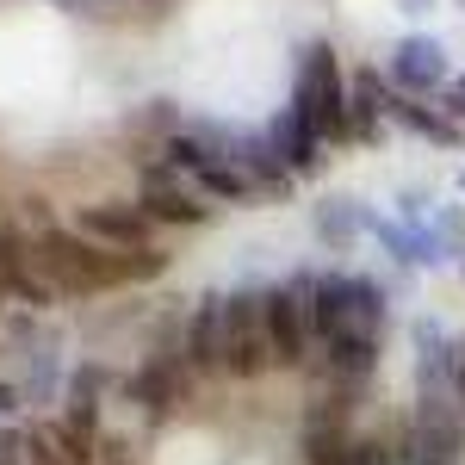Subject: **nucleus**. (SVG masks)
Listing matches in <instances>:
<instances>
[{"mask_svg":"<svg viewBox=\"0 0 465 465\" xmlns=\"http://www.w3.org/2000/svg\"><path fill=\"white\" fill-rule=\"evenodd\" d=\"M447 391H453V403H460V416H465V354L460 348H447Z\"/></svg>","mask_w":465,"mask_h":465,"instance_id":"obj_16","label":"nucleus"},{"mask_svg":"<svg viewBox=\"0 0 465 465\" xmlns=\"http://www.w3.org/2000/svg\"><path fill=\"white\" fill-rule=\"evenodd\" d=\"M429 465H440V460H429Z\"/></svg>","mask_w":465,"mask_h":465,"instance_id":"obj_21","label":"nucleus"},{"mask_svg":"<svg viewBox=\"0 0 465 465\" xmlns=\"http://www.w3.org/2000/svg\"><path fill=\"white\" fill-rule=\"evenodd\" d=\"M267 143H273V155L286 162V174H298V168H317V155H322V137L317 131V118L311 112H298V106H286L273 124H267Z\"/></svg>","mask_w":465,"mask_h":465,"instance_id":"obj_9","label":"nucleus"},{"mask_svg":"<svg viewBox=\"0 0 465 465\" xmlns=\"http://www.w3.org/2000/svg\"><path fill=\"white\" fill-rule=\"evenodd\" d=\"M180 354L193 372H223V292H205L199 304H193V317H186V341H180Z\"/></svg>","mask_w":465,"mask_h":465,"instance_id":"obj_8","label":"nucleus"},{"mask_svg":"<svg viewBox=\"0 0 465 465\" xmlns=\"http://www.w3.org/2000/svg\"><path fill=\"white\" fill-rule=\"evenodd\" d=\"M100 366H81L74 372L69 410L56 416V447L69 453V465H94L100 460Z\"/></svg>","mask_w":465,"mask_h":465,"instance_id":"obj_4","label":"nucleus"},{"mask_svg":"<svg viewBox=\"0 0 465 465\" xmlns=\"http://www.w3.org/2000/svg\"><path fill=\"white\" fill-rule=\"evenodd\" d=\"M292 106L317 118L322 137H348V74L335 63V50L311 37L298 50V87H292Z\"/></svg>","mask_w":465,"mask_h":465,"instance_id":"obj_2","label":"nucleus"},{"mask_svg":"<svg viewBox=\"0 0 465 465\" xmlns=\"http://www.w3.org/2000/svg\"><path fill=\"white\" fill-rule=\"evenodd\" d=\"M447 106H453V124H460V118H465V81L453 87V94H447Z\"/></svg>","mask_w":465,"mask_h":465,"instance_id":"obj_18","label":"nucleus"},{"mask_svg":"<svg viewBox=\"0 0 465 465\" xmlns=\"http://www.w3.org/2000/svg\"><path fill=\"white\" fill-rule=\"evenodd\" d=\"M391 118L403 124V131L429 137V143H460V124H453V118H440V112H429L422 100H403V94H391Z\"/></svg>","mask_w":465,"mask_h":465,"instance_id":"obj_14","label":"nucleus"},{"mask_svg":"<svg viewBox=\"0 0 465 465\" xmlns=\"http://www.w3.org/2000/svg\"><path fill=\"white\" fill-rule=\"evenodd\" d=\"M267 348L280 372L304 366V354L317 348V273H292L267 286Z\"/></svg>","mask_w":465,"mask_h":465,"instance_id":"obj_1","label":"nucleus"},{"mask_svg":"<svg viewBox=\"0 0 465 465\" xmlns=\"http://www.w3.org/2000/svg\"><path fill=\"white\" fill-rule=\"evenodd\" d=\"M137 205H143L155 223H168V230H193V223H205V217H212V205H205V199H199V193H193L168 162H155V168L137 174Z\"/></svg>","mask_w":465,"mask_h":465,"instance_id":"obj_5","label":"nucleus"},{"mask_svg":"<svg viewBox=\"0 0 465 465\" xmlns=\"http://www.w3.org/2000/svg\"><path fill=\"white\" fill-rule=\"evenodd\" d=\"M74 230L87 242H100V249H149L162 223L143 205H87V212L74 217Z\"/></svg>","mask_w":465,"mask_h":465,"instance_id":"obj_7","label":"nucleus"},{"mask_svg":"<svg viewBox=\"0 0 465 465\" xmlns=\"http://www.w3.org/2000/svg\"><path fill=\"white\" fill-rule=\"evenodd\" d=\"M267 366H273V348H267V292L261 286L223 292V372L230 379H261Z\"/></svg>","mask_w":465,"mask_h":465,"instance_id":"obj_3","label":"nucleus"},{"mask_svg":"<svg viewBox=\"0 0 465 465\" xmlns=\"http://www.w3.org/2000/svg\"><path fill=\"white\" fill-rule=\"evenodd\" d=\"M0 292H6V298H19L25 311H44V304H56L50 280L37 273L32 236H25V230H13V223H0Z\"/></svg>","mask_w":465,"mask_h":465,"instance_id":"obj_6","label":"nucleus"},{"mask_svg":"<svg viewBox=\"0 0 465 465\" xmlns=\"http://www.w3.org/2000/svg\"><path fill=\"white\" fill-rule=\"evenodd\" d=\"M440 74H447V56H440V44L434 37H403L391 56V81L397 87H410V100H422L440 87Z\"/></svg>","mask_w":465,"mask_h":465,"instance_id":"obj_11","label":"nucleus"},{"mask_svg":"<svg viewBox=\"0 0 465 465\" xmlns=\"http://www.w3.org/2000/svg\"><path fill=\"white\" fill-rule=\"evenodd\" d=\"M0 465H25V429H0Z\"/></svg>","mask_w":465,"mask_h":465,"instance_id":"obj_17","label":"nucleus"},{"mask_svg":"<svg viewBox=\"0 0 465 465\" xmlns=\"http://www.w3.org/2000/svg\"><path fill=\"white\" fill-rule=\"evenodd\" d=\"M354 106H348V143H379V112H391V87L379 69H354Z\"/></svg>","mask_w":465,"mask_h":465,"instance_id":"obj_12","label":"nucleus"},{"mask_svg":"<svg viewBox=\"0 0 465 465\" xmlns=\"http://www.w3.org/2000/svg\"><path fill=\"white\" fill-rule=\"evenodd\" d=\"M0 304H6V292H0Z\"/></svg>","mask_w":465,"mask_h":465,"instance_id":"obj_20","label":"nucleus"},{"mask_svg":"<svg viewBox=\"0 0 465 465\" xmlns=\"http://www.w3.org/2000/svg\"><path fill=\"white\" fill-rule=\"evenodd\" d=\"M317 223H322V236H329V242H348V236H354V223H366V212L348 205V199H335V205H322V212H317Z\"/></svg>","mask_w":465,"mask_h":465,"instance_id":"obj_15","label":"nucleus"},{"mask_svg":"<svg viewBox=\"0 0 465 465\" xmlns=\"http://www.w3.org/2000/svg\"><path fill=\"white\" fill-rule=\"evenodd\" d=\"M0 410H19V391H13L6 379H0Z\"/></svg>","mask_w":465,"mask_h":465,"instance_id":"obj_19","label":"nucleus"},{"mask_svg":"<svg viewBox=\"0 0 465 465\" xmlns=\"http://www.w3.org/2000/svg\"><path fill=\"white\" fill-rule=\"evenodd\" d=\"M360 322V273H317V348Z\"/></svg>","mask_w":465,"mask_h":465,"instance_id":"obj_10","label":"nucleus"},{"mask_svg":"<svg viewBox=\"0 0 465 465\" xmlns=\"http://www.w3.org/2000/svg\"><path fill=\"white\" fill-rule=\"evenodd\" d=\"M180 391H186V385H180V366L168 354H149L143 366L131 372V385H124V397H131V403H143L149 416H168Z\"/></svg>","mask_w":465,"mask_h":465,"instance_id":"obj_13","label":"nucleus"}]
</instances>
